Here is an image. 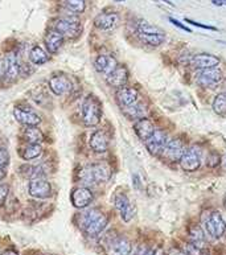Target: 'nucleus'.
Masks as SVG:
<instances>
[{
	"label": "nucleus",
	"instance_id": "nucleus-23",
	"mask_svg": "<svg viewBox=\"0 0 226 255\" xmlns=\"http://www.w3.org/2000/svg\"><path fill=\"white\" fill-rule=\"evenodd\" d=\"M94 66H96L98 73L105 74V76H109L118 66V62H116V58L114 56H112V54H100L96 58Z\"/></svg>",
	"mask_w": 226,
	"mask_h": 255
},
{
	"label": "nucleus",
	"instance_id": "nucleus-12",
	"mask_svg": "<svg viewBox=\"0 0 226 255\" xmlns=\"http://www.w3.org/2000/svg\"><path fill=\"white\" fill-rule=\"evenodd\" d=\"M115 208L118 209L119 214H120V218H122L124 222H130L132 218L135 217V213H136V209H135V205L131 202V200L127 197L124 193H118L115 196L114 200Z\"/></svg>",
	"mask_w": 226,
	"mask_h": 255
},
{
	"label": "nucleus",
	"instance_id": "nucleus-10",
	"mask_svg": "<svg viewBox=\"0 0 226 255\" xmlns=\"http://www.w3.org/2000/svg\"><path fill=\"white\" fill-rule=\"evenodd\" d=\"M1 65V72H3V77L8 82H13L19 78L20 70H21V65H20L19 58L15 53L7 54L4 60L0 62Z\"/></svg>",
	"mask_w": 226,
	"mask_h": 255
},
{
	"label": "nucleus",
	"instance_id": "nucleus-41",
	"mask_svg": "<svg viewBox=\"0 0 226 255\" xmlns=\"http://www.w3.org/2000/svg\"><path fill=\"white\" fill-rule=\"evenodd\" d=\"M213 4H215V5H219V7H225L226 0H213Z\"/></svg>",
	"mask_w": 226,
	"mask_h": 255
},
{
	"label": "nucleus",
	"instance_id": "nucleus-36",
	"mask_svg": "<svg viewBox=\"0 0 226 255\" xmlns=\"http://www.w3.org/2000/svg\"><path fill=\"white\" fill-rule=\"evenodd\" d=\"M9 161V153L5 148L0 147V167H5Z\"/></svg>",
	"mask_w": 226,
	"mask_h": 255
},
{
	"label": "nucleus",
	"instance_id": "nucleus-46",
	"mask_svg": "<svg viewBox=\"0 0 226 255\" xmlns=\"http://www.w3.org/2000/svg\"><path fill=\"white\" fill-rule=\"evenodd\" d=\"M224 205H225V208H226V196H225V200H224Z\"/></svg>",
	"mask_w": 226,
	"mask_h": 255
},
{
	"label": "nucleus",
	"instance_id": "nucleus-25",
	"mask_svg": "<svg viewBox=\"0 0 226 255\" xmlns=\"http://www.w3.org/2000/svg\"><path fill=\"white\" fill-rule=\"evenodd\" d=\"M134 129L135 133L138 135V137L140 140L146 141L148 137L151 136L155 131V126H153V123L151 122L148 118H140L138 119L134 125Z\"/></svg>",
	"mask_w": 226,
	"mask_h": 255
},
{
	"label": "nucleus",
	"instance_id": "nucleus-26",
	"mask_svg": "<svg viewBox=\"0 0 226 255\" xmlns=\"http://www.w3.org/2000/svg\"><path fill=\"white\" fill-rule=\"evenodd\" d=\"M23 137L28 144H40L44 140V133L41 129L37 128V126H32L25 128Z\"/></svg>",
	"mask_w": 226,
	"mask_h": 255
},
{
	"label": "nucleus",
	"instance_id": "nucleus-27",
	"mask_svg": "<svg viewBox=\"0 0 226 255\" xmlns=\"http://www.w3.org/2000/svg\"><path fill=\"white\" fill-rule=\"evenodd\" d=\"M29 60H31L32 64L44 65L45 62L49 61V54L40 45H35L29 52Z\"/></svg>",
	"mask_w": 226,
	"mask_h": 255
},
{
	"label": "nucleus",
	"instance_id": "nucleus-34",
	"mask_svg": "<svg viewBox=\"0 0 226 255\" xmlns=\"http://www.w3.org/2000/svg\"><path fill=\"white\" fill-rule=\"evenodd\" d=\"M220 163H221V157H220L219 153L215 152V151L209 152V155L207 156L208 165H209L211 168H216V167H219Z\"/></svg>",
	"mask_w": 226,
	"mask_h": 255
},
{
	"label": "nucleus",
	"instance_id": "nucleus-31",
	"mask_svg": "<svg viewBox=\"0 0 226 255\" xmlns=\"http://www.w3.org/2000/svg\"><path fill=\"white\" fill-rule=\"evenodd\" d=\"M213 111H215L217 115H221V117H225L226 115V93L223 92L216 96V98L213 99Z\"/></svg>",
	"mask_w": 226,
	"mask_h": 255
},
{
	"label": "nucleus",
	"instance_id": "nucleus-32",
	"mask_svg": "<svg viewBox=\"0 0 226 255\" xmlns=\"http://www.w3.org/2000/svg\"><path fill=\"white\" fill-rule=\"evenodd\" d=\"M138 33H146V34H164V31H161L160 28L148 23L146 20H140L136 25Z\"/></svg>",
	"mask_w": 226,
	"mask_h": 255
},
{
	"label": "nucleus",
	"instance_id": "nucleus-9",
	"mask_svg": "<svg viewBox=\"0 0 226 255\" xmlns=\"http://www.w3.org/2000/svg\"><path fill=\"white\" fill-rule=\"evenodd\" d=\"M28 193L33 198H38V200H45V198L52 197V185L48 180L44 177H36V179H31L29 184H28Z\"/></svg>",
	"mask_w": 226,
	"mask_h": 255
},
{
	"label": "nucleus",
	"instance_id": "nucleus-28",
	"mask_svg": "<svg viewBox=\"0 0 226 255\" xmlns=\"http://www.w3.org/2000/svg\"><path fill=\"white\" fill-rule=\"evenodd\" d=\"M122 110L124 115L130 119L144 118V114H146V107L143 106L140 102H136L135 105H131V106L123 107Z\"/></svg>",
	"mask_w": 226,
	"mask_h": 255
},
{
	"label": "nucleus",
	"instance_id": "nucleus-15",
	"mask_svg": "<svg viewBox=\"0 0 226 255\" xmlns=\"http://www.w3.org/2000/svg\"><path fill=\"white\" fill-rule=\"evenodd\" d=\"M13 115H15L16 121L24 126L32 127L38 126L41 123V118L36 114L35 111L31 109H24V107H15L13 110Z\"/></svg>",
	"mask_w": 226,
	"mask_h": 255
},
{
	"label": "nucleus",
	"instance_id": "nucleus-29",
	"mask_svg": "<svg viewBox=\"0 0 226 255\" xmlns=\"http://www.w3.org/2000/svg\"><path fill=\"white\" fill-rule=\"evenodd\" d=\"M42 153V147L40 144H27L23 148V151H20V156L23 157L27 161L37 159Z\"/></svg>",
	"mask_w": 226,
	"mask_h": 255
},
{
	"label": "nucleus",
	"instance_id": "nucleus-14",
	"mask_svg": "<svg viewBox=\"0 0 226 255\" xmlns=\"http://www.w3.org/2000/svg\"><path fill=\"white\" fill-rule=\"evenodd\" d=\"M70 200H72V204H73L74 208L84 209V208H88L92 204L93 200H94V194L88 187H78L72 191Z\"/></svg>",
	"mask_w": 226,
	"mask_h": 255
},
{
	"label": "nucleus",
	"instance_id": "nucleus-21",
	"mask_svg": "<svg viewBox=\"0 0 226 255\" xmlns=\"http://www.w3.org/2000/svg\"><path fill=\"white\" fill-rule=\"evenodd\" d=\"M109 145H110V137H109L108 132L104 131V129H98L90 137V147H92L94 152H106L109 149Z\"/></svg>",
	"mask_w": 226,
	"mask_h": 255
},
{
	"label": "nucleus",
	"instance_id": "nucleus-35",
	"mask_svg": "<svg viewBox=\"0 0 226 255\" xmlns=\"http://www.w3.org/2000/svg\"><path fill=\"white\" fill-rule=\"evenodd\" d=\"M9 193V187L7 184H0V206L3 205Z\"/></svg>",
	"mask_w": 226,
	"mask_h": 255
},
{
	"label": "nucleus",
	"instance_id": "nucleus-11",
	"mask_svg": "<svg viewBox=\"0 0 226 255\" xmlns=\"http://www.w3.org/2000/svg\"><path fill=\"white\" fill-rule=\"evenodd\" d=\"M168 143V135L163 129H155L153 133L146 140V147L151 155H161L163 149Z\"/></svg>",
	"mask_w": 226,
	"mask_h": 255
},
{
	"label": "nucleus",
	"instance_id": "nucleus-5",
	"mask_svg": "<svg viewBox=\"0 0 226 255\" xmlns=\"http://www.w3.org/2000/svg\"><path fill=\"white\" fill-rule=\"evenodd\" d=\"M224 80V74L219 66L211 69H204L200 70V73L196 77V82L199 86L205 89H215L219 85H221Z\"/></svg>",
	"mask_w": 226,
	"mask_h": 255
},
{
	"label": "nucleus",
	"instance_id": "nucleus-38",
	"mask_svg": "<svg viewBox=\"0 0 226 255\" xmlns=\"http://www.w3.org/2000/svg\"><path fill=\"white\" fill-rule=\"evenodd\" d=\"M169 21H171V23H172L173 25H176L177 28H180V29H183V31L188 32V33H191V32H192L188 27H185V25H183V24H181L180 21H179V20L173 19V17H169Z\"/></svg>",
	"mask_w": 226,
	"mask_h": 255
},
{
	"label": "nucleus",
	"instance_id": "nucleus-4",
	"mask_svg": "<svg viewBox=\"0 0 226 255\" xmlns=\"http://www.w3.org/2000/svg\"><path fill=\"white\" fill-rule=\"evenodd\" d=\"M53 29L57 31L64 38H76L77 36H80L82 27H81L80 20L77 19L73 13V15L62 16L56 20Z\"/></svg>",
	"mask_w": 226,
	"mask_h": 255
},
{
	"label": "nucleus",
	"instance_id": "nucleus-13",
	"mask_svg": "<svg viewBox=\"0 0 226 255\" xmlns=\"http://www.w3.org/2000/svg\"><path fill=\"white\" fill-rule=\"evenodd\" d=\"M187 64L191 65L193 69L197 70H204V69L216 68L220 65V58L215 54L211 53H199L193 54L187 60Z\"/></svg>",
	"mask_w": 226,
	"mask_h": 255
},
{
	"label": "nucleus",
	"instance_id": "nucleus-43",
	"mask_svg": "<svg viewBox=\"0 0 226 255\" xmlns=\"http://www.w3.org/2000/svg\"><path fill=\"white\" fill-rule=\"evenodd\" d=\"M1 255H19V254H17L15 250H5V252H4Z\"/></svg>",
	"mask_w": 226,
	"mask_h": 255
},
{
	"label": "nucleus",
	"instance_id": "nucleus-7",
	"mask_svg": "<svg viewBox=\"0 0 226 255\" xmlns=\"http://www.w3.org/2000/svg\"><path fill=\"white\" fill-rule=\"evenodd\" d=\"M201 160H203V148L200 145H192L188 149H185L184 155L180 160V165L184 171H197L201 165Z\"/></svg>",
	"mask_w": 226,
	"mask_h": 255
},
{
	"label": "nucleus",
	"instance_id": "nucleus-19",
	"mask_svg": "<svg viewBox=\"0 0 226 255\" xmlns=\"http://www.w3.org/2000/svg\"><path fill=\"white\" fill-rule=\"evenodd\" d=\"M106 81L112 88H123L128 81V70L124 65H118L109 76H106Z\"/></svg>",
	"mask_w": 226,
	"mask_h": 255
},
{
	"label": "nucleus",
	"instance_id": "nucleus-33",
	"mask_svg": "<svg viewBox=\"0 0 226 255\" xmlns=\"http://www.w3.org/2000/svg\"><path fill=\"white\" fill-rule=\"evenodd\" d=\"M65 5L72 13H82L86 8V0H65Z\"/></svg>",
	"mask_w": 226,
	"mask_h": 255
},
{
	"label": "nucleus",
	"instance_id": "nucleus-18",
	"mask_svg": "<svg viewBox=\"0 0 226 255\" xmlns=\"http://www.w3.org/2000/svg\"><path fill=\"white\" fill-rule=\"evenodd\" d=\"M188 238L191 242V246L196 248L200 252H203L204 249H207L208 241L207 234L204 233L200 225H191L188 229Z\"/></svg>",
	"mask_w": 226,
	"mask_h": 255
},
{
	"label": "nucleus",
	"instance_id": "nucleus-16",
	"mask_svg": "<svg viewBox=\"0 0 226 255\" xmlns=\"http://www.w3.org/2000/svg\"><path fill=\"white\" fill-rule=\"evenodd\" d=\"M50 90L56 94V96H65L72 90L73 84L69 80V77L64 76V74H57V76L52 77L49 80Z\"/></svg>",
	"mask_w": 226,
	"mask_h": 255
},
{
	"label": "nucleus",
	"instance_id": "nucleus-2",
	"mask_svg": "<svg viewBox=\"0 0 226 255\" xmlns=\"http://www.w3.org/2000/svg\"><path fill=\"white\" fill-rule=\"evenodd\" d=\"M200 226L212 240H219L226 233V222L219 210H205L200 218Z\"/></svg>",
	"mask_w": 226,
	"mask_h": 255
},
{
	"label": "nucleus",
	"instance_id": "nucleus-44",
	"mask_svg": "<svg viewBox=\"0 0 226 255\" xmlns=\"http://www.w3.org/2000/svg\"><path fill=\"white\" fill-rule=\"evenodd\" d=\"M134 184H135V187H136V188H138L139 184H140V180H139L138 175H134Z\"/></svg>",
	"mask_w": 226,
	"mask_h": 255
},
{
	"label": "nucleus",
	"instance_id": "nucleus-30",
	"mask_svg": "<svg viewBox=\"0 0 226 255\" xmlns=\"http://www.w3.org/2000/svg\"><path fill=\"white\" fill-rule=\"evenodd\" d=\"M139 40L148 46H160L164 44L165 34H146V33H138Z\"/></svg>",
	"mask_w": 226,
	"mask_h": 255
},
{
	"label": "nucleus",
	"instance_id": "nucleus-47",
	"mask_svg": "<svg viewBox=\"0 0 226 255\" xmlns=\"http://www.w3.org/2000/svg\"><path fill=\"white\" fill-rule=\"evenodd\" d=\"M114 1H124V0H114Z\"/></svg>",
	"mask_w": 226,
	"mask_h": 255
},
{
	"label": "nucleus",
	"instance_id": "nucleus-37",
	"mask_svg": "<svg viewBox=\"0 0 226 255\" xmlns=\"http://www.w3.org/2000/svg\"><path fill=\"white\" fill-rule=\"evenodd\" d=\"M155 254V250L151 248H147V246H140L135 250V253L132 255H153Z\"/></svg>",
	"mask_w": 226,
	"mask_h": 255
},
{
	"label": "nucleus",
	"instance_id": "nucleus-42",
	"mask_svg": "<svg viewBox=\"0 0 226 255\" xmlns=\"http://www.w3.org/2000/svg\"><path fill=\"white\" fill-rule=\"evenodd\" d=\"M7 175V171H5V167H0V181L5 177Z\"/></svg>",
	"mask_w": 226,
	"mask_h": 255
},
{
	"label": "nucleus",
	"instance_id": "nucleus-39",
	"mask_svg": "<svg viewBox=\"0 0 226 255\" xmlns=\"http://www.w3.org/2000/svg\"><path fill=\"white\" fill-rule=\"evenodd\" d=\"M188 23H191L192 25H195V27H199V28H203V29H209V31H216L215 27H211V25H205V24H201V23H197V21H193V20H188L187 19Z\"/></svg>",
	"mask_w": 226,
	"mask_h": 255
},
{
	"label": "nucleus",
	"instance_id": "nucleus-17",
	"mask_svg": "<svg viewBox=\"0 0 226 255\" xmlns=\"http://www.w3.org/2000/svg\"><path fill=\"white\" fill-rule=\"evenodd\" d=\"M119 15L116 12H102L94 20V25L102 31H113L118 27Z\"/></svg>",
	"mask_w": 226,
	"mask_h": 255
},
{
	"label": "nucleus",
	"instance_id": "nucleus-8",
	"mask_svg": "<svg viewBox=\"0 0 226 255\" xmlns=\"http://www.w3.org/2000/svg\"><path fill=\"white\" fill-rule=\"evenodd\" d=\"M185 152V143L181 137H173L171 140H168L165 148L163 149L161 152V156L163 159H165L167 161H171V163H177L180 161L183 155Z\"/></svg>",
	"mask_w": 226,
	"mask_h": 255
},
{
	"label": "nucleus",
	"instance_id": "nucleus-3",
	"mask_svg": "<svg viewBox=\"0 0 226 255\" xmlns=\"http://www.w3.org/2000/svg\"><path fill=\"white\" fill-rule=\"evenodd\" d=\"M102 118V106L98 98L88 96L82 105V122L85 126L94 127L101 122Z\"/></svg>",
	"mask_w": 226,
	"mask_h": 255
},
{
	"label": "nucleus",
	"instance_id": "nucleus-1",
	"mask_svg": "<svg viewBox=\"0 0 226 255\" xmlns=\"http://www.w3.org/2000/svg\"><path fill=\"white\" fill-rule=\"evenodd\" d=\"M108 216L100 209H88L77 216V225L89 237L100 236L108 226Z\"/></svg>",
	"mask_w": 226,
	"mask_h": 255
},
{
	"label": "nucleus",
	"instance_id": "nucleus-6",
	"mask_svg": "<svg viewBox=\"0 0 226 255\" xmlns=\"http://www.w3.org/2000/svg\"><path fill=\"white\" fill-rule=\"evenodd\" d=\"M105 250L106 255H131L132 246L126 237L115 236L105 242Z\"/></svg>",
	"mask_w": 226,
	"mask_h": 255
},
{
	"label": "nucleus",
	"instance_id": "nucleus-24",
	"mask_svg": "<svg viewBox=\"0 0 226 255\" xmlns=\"http://www.w3.org/2000/svg\"><path fill=\"white\" fill-rule=\"evenodd\" d=\"M64 41L65 38L62 37L61 34L58 33L57 31H49L46 32L45 37H44V42H45V46L48 52L50 54H56L58 50L61 49L62 45H64Z\"/></svg>",
	"mask_w": 226,
	"mask_h": 255
},
{
	"label": "nucleus",
	"instance_id": "nucleus-22",
	"mask_svg": "<svg viewBox=\"0 0 226 255\" xmlns=\"http://www.w3.org/2000/svg\"><path fill=\"white\" fill-rule=\"evenodd\" d=\"M116 99H118L119 105L123 107L131 106L139 102V92L135 88L131 86H123L116 93Z\"/></svg>",
	"mask_w": 226,
	"mask_h": 255
},
{
	"label": "nucleus",
	"instance_id": "nucleus-45",
	"mask_svg": "<svg viewBox=\"0 0 226 255\" xmlns=\"http://www.w3.org/2000/svg\"><path fill=\"white\" fill-rule=\"evenodd\" d=\"M153 255H167V254L163 252V249H157V250H155V254Z\"/></svg>",
	"mask_w": 226,
	"mask_h": 255
},
{
	"label": "nucleus",
	"instance_id": "nucleus-40",
	"mask_svg": "<svg viewBox=\"0 0 226 255\" xmlns=\"http://www.w3.org/2000/svg\"><path fill=\"white\" fill-rule=\"evenodd\" d=\"M185 255H201V252L193 248V246H188L187 250H185Z\"/></svg>",
	"mask_w": 226,
	"mask_h": 255
},
{
	"label": "nucleus",
	"instance_id": "nucleus-20",
	"mask_svg": "<svg viewBox=\"0 0 226 255\" xmlns=\"http://www.w3.org/2000/svg\"><path fill=\"white\" fill-rule=\"evenodd\" d=\"M89 167H90V172H92L94 184L106 183V181H109L110 177H112V167H110L108 163H105V161L92 164V165H89Z\"/></svg>",
	"mask_w": 226,
	"mask_h": 255
}]
</instances>
